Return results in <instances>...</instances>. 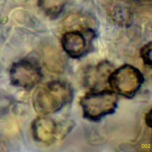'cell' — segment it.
I'll list each match as a JSON object with an SVG mask.
<instances>
[{
  "mask_svg": "<svg viewBox=\"0 0 152 152\" xmlns=\"http://www.w3.org/2000/svg\"><path fill=\"white\" fill-rule=\"evenodd\" d=\"M80 103L83 116L95 122L115 112L118 97L112 90H91L81 97Z\"/></svg>",
  "mask_w": 152,
  "mask_h": 152,
  "instance_id": "cell-2",
  "label": "cell"
},
{
  "mask_svg": "<svg viewBox=\"0 0 152 152\" xmlns=\"http://www.w3.org/2000/svg\"><path fill=\"white\" fill-rule=\"evenodd\" d=\"M66 0H38L40 10L48 17L55 18L62 12Z\"/></svg>",
  "mask_w": 152,
  "mask_h": 152,
  "instance_id": "cell-8",
  "label": "cell"
},
{
  "mask_svg": "<svg viewBox=\"0 0 152 152\" xmlns=\"http://www.w3.org/2000/svg\"><path fill=\"white\" fill-rule=\"evenodd\" d=\"M61 126L52 119L43 116L36 118L31 125V132L34 139L42 144L54 142L61 135Z\"/></svg>",
  "mask_w": 152,
  "mask_h": 152,
  "instance_id": "cell-6",
  "label": "cell"
},
{
  "mask_svg": "<svg viewBox=\"0 0 152 152\" xmlns=\"http://www.w3.org/2000/svg\"><path fill=\"white\" fill-rule=\"evenodd\" d=\"M144 81V75L139 69L130 64H124L112 70L107 83L116 94L132 98L140 89Z\"/></svg>",
  "mask_w": 152,
  "mask_h": 152,
  "instance_id": "cell-3",
  "label": "cell"
},
{
  "mask_svg": "<svg viewBox=\"0 0 152 152\" xmlns=\"http://www.w3.org/2000/svg\"><path fill=\"white\" fill-rule=\"evenodd\" d=\"M10 75L12 84L26 90L34 88L43 77L39 65L28 59H21L14 63L11 68Z\"/></svg>",
  "mask_w": 152,
  "mask_h": 152,
  "instance_id": "cell-4",
  "label": "cell"
},
{
  "mask_svg": "<svg viewBox=\"0 0 152 152\" xmlns=\"http://www.w3.org/2000/svg\"><path fill=\"white\" fill-rule=\"evenodd\" d=\"M95 33L91 28H87L83 31L70 30L63 34L61 45L65 52L71 58L77 59L84 55L89 43L94 39Z\"/></svg>",
  "mask_w": 152,
  "mask_h": 152,
  "instance_id": "cell-5",
  "label": "cell"
},
{
  "mask_svg": "<svg viewBox=\"0 0 152 152\" xmlns=\"http://www.w3.org/2000/svg\"><path fill=\"white\" fill-rule=\"evenodd\" d=\"M144 122L148 128H151L152 121H151V109H149L145 113L144 115Z\"/></svg>",
  "mask_w": 152,
  "mask_h": 152,
  "instance_id": "cell-11",
  "label": "cell"
},
{
  "mask_svg": "<svg viewBox=\"0 0 152 152\" xmlns=\"http://www.w3.org/2000/svg\"><path fill=\"white\" fill-rule=\"evenodd\" d=\"M151 51L152 45L150 42L145 44L140 49V56L144 64L149 68H151Z\"/></svg>",
  "mask_w": 152,
  "mask_h": 152,
  "instance_id": "cell-10",
  "label": "cell"
},
{
  "mask_svg": "<svg viewBox=\"0 0 152 152\" xmlns=\"http://www.w3.org/2000/svg\"><path fill=\"white\" fill-rule=\"evenodd\" d=\"M72 97L71 85L64 81L55 80L38 87L33 94L32 103L36 112L45 116L60 110Z\"/></svg>",
  "mask_w": 152,
  "mask_h": 152,
  "instance_id": "cell-1",
  "label": "cell"
},
{
  "mask_svg": "<svg viewBox=\"0 0 152 152\" xmlns=\"http://www.w3.org/2000/svg\"><path fill=\"white\" fill-rule=\"evenodd\" d=\"M112 71V65L108 61L99 62L94 68L88 72L86 76V83L88 87L96 90L97 86H99L104 81L107 82V78Z\"/></svg>",
  "mask_w": 152,
  "mask_h": 152,
  "instance_id": "cell-7",
  "label": "cell"
},
{
  "mask_svg": "<svg viewBox=\"0 0 152 152\" xmlns=\"http://www.w3.org/2000/svg\"><path fill=\"white\" fill-rule=\"evenodd\" d=\"M111 16L113 20L119 26L125 27L131 23L132 13L126 7L119 6L114 7Z\"/></svg>",
  "mask_w": 152,
  "mask_h": 152,
  "instance_id": "cell-9",
  "label": "cell"
}]
</instances>
